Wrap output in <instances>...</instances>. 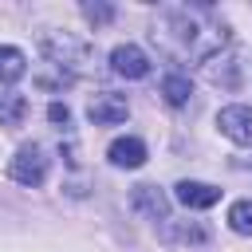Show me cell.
<instances>
[{
    "label": "cell",
    "instance_id": "cell-5",
    "mask_svg": "<svg viewBox=\"0 0 252 252\" xmlns=\"http://www.w3.org/2000/svg\"><path fill=\"white\" fill-rule=\"evenodd\" d=\"M217 126L224 138H232L236 146H252V106L236 102V106H224L217 114Z\"/></svg>",
    "mask_w": 252,
    "mask_h": 252
},
{
    "label": "cell",
    "instance_id": "cell-16",
    "mask_svg": "<svg viewBox=\"0 0 252 252\" xmlns=\"http://www.w3.org/2000/svg\"><path fill=\"white\" fill-rule=\"evenodd\" d=\"M47 118H51V122H63V126H67V122H71V110H67L63 102H51V106H47Z\"/></svg>",
    "mask_w": 252,
    "mask_h": 252
},
{
    "label": "cell",
    "instance_id": "cell-4",
    "mask_svg": "<svg viewBox=\"0 0 252 252\" xmlns=\"http://www.w3.org/2000/svg\"><path fill=\"white\" fill-rule=\"evenodd\" d=\"M126 114H130V106H126V98L114 94V91H98V94L87 102V118H91L94 126H118V122H126Z\"/></svg>",
    "mask_w": 252,
    "mask_h": 252
},
{
    "label": "cell",
    "instance_id": "cell-9",
    "mask_svg": "<svg viewBox=\"0 0 252 252\" xmlns=\"http://www.w3.org/2000/svg\"><path fill=\"white\" fill-rule=\"evenodd\" d=\"M134 209L146 213L150 220H169V201L158 185H134Z\"/></svg>",
    "mask_w": 252,
    "mask_h": 252
},
{
    "label": "cell",
    "instance_id": "cell-10",
    "mask_svg": "<svg viewBox=\"0 0 252 252\" xmlns=\"http://www.w3.org/2000/svg\"><path fill=\"white\" fill-rule=\"evenodd\" d=\"M205 79L217 83V87H236V79H240V63H236V55H232V51L213 55V59L205 63Z\"/></svg>",
    "mask_w": 252,
    "mask_h": 252
},
{
    "label": "cell",
    "instance_id": "cell-1",
    "mask_svg": "<svg viewBox=\"0 0 252 252\" xmlns=\"http://www.w3.org/2000/svg\"><path fill=\"white\" fill-rule=\"evenodd\" d=\"M150 39L173 63H209L228 47V32L209 4H165L150 24Z\"/></svg>",
    "mask_w": 252,
    "mask_h": 252
},
{
    "label": "cell",
    "instance_id": "cell-12",
    "mask_svg": "<svg viewBox=\"0 0 252 252\" xmlns=\"http://www.w3.org/2000/svg\"><path fill=\"white\" fill-rule=\"evenodd\" d=\"M28 114V98L20 91H4L0 94V126H20Z\"/></svg>",
    "mask_w": 252,
    "mask_h": 252
},
{
    "label": "cell",
    "instance_id": "cell-11",
    "mask_svg": "<svg viewBox=\"0 0 252 252\" xmlns=\"http://www.w3.org/2000/svg\"><path fill=\"white\" fill-rule=\"evenodd\" d=\"M189 94H193V83H189V75H165L161 79V98L169 102V106H185L189 102Z\"/></svg>",
    "mask_w": 252,
    "mask_h": 252
},
{
    "label": "cell",
    "instance_id": "cell-13",
    "mask_svg": "<svg viewBox=\"0 0 252 252\" xmlns=\"http://www.w3.org/2000/svg\"><path fill=\"white\" fill-rule=\"evenodd\" d=\"M24 71H28L24 51H20V47H0V83L8 87V83H16V79H24Z\"/></svg>",
    "mask_w": 252,
    "mask_h": 252
},
{
    "label": "cell",
    "instance_id": "cell-14",
    "mask_svg": "<svg viewBox=\"0 0 252 252\" xmlns=\"http://www.w3.org/2000/svg\"><path fill=\"white\" fill-rule=\"evenodd\" d=\"M228 228L240 236H252V201H232L228 209Z\"/></svg>",
    "mask_w": 252,
    "mask_h": 252
},
{
    "label": "cell",
    "instance_id": "cell-7",
    "mask_svg": "<svg viewBox=\"0 0 252 252\" xmlns=\"http://www.w3.org/2000/svg\"><path fill=\"white\" fill-rule=\"evenodd\" d=\"M173 193H177V201L185 209H213L220 201V189L217 185H205V181H177Z\"/></svg>",
    "mask_w": 252,
    "mask_h": 252
},
{
    "label": "cell",
    "instance_id": "cell-8",
    "mask_svg": "<svg viewBox=\"0 0 252 252\" xmlns=\"http://www.w3.org/2000/svg\"><path fill=\"white\" fill-rule=\"evenodd\" d=\"M106 158H110V165H118V169H138V165L146 161V142H142V138H114L110 150H106Z\"/></svg>",
    "mask_w": 252,
    "mask_h": 252
},
{
    "label": "cell",
    "instance_id": "cell-3",
    "mask_svg": "<svg viewBox=\"0 0 252 252\" xmlns=\"http://www.w3.org/2000/svg\"><path fill=\"white\" fill-rule=\"evenodd\" d=\"M8 173L20 185H32V189L43 185L47 181V158H43V150L39 146H20L16 158H12V165H8Z\"/></svg>",
    "mask_w": 252,
    "mask_h": 252
},
{
    "label": "cell",
    "instance_id": "cell-15",
    "mask_svg": "<svg viewBox=\"0 0 252 252\" xmlns=\"http://www.w3.org/2000/svg\"><path fill=\"white\" fill-rule=\"evenodd\" d=\"M83 16H87V20H94V24H106L114 12H110L106 4H83Z\"/></svg>",
    "mask_w": 252,
    "mask_h": 252
},
{
    "label": "cell",
    "instance_id": "cell-2",
    "mask_svg": "<svg viewBox=\"0 0 252 252\" xmlns=\"http://www.w3.org/2000/svg\"><path fill=\"white\" fill-rule=\"evenodd\" d=\"M43 55H47L59 71H67L71 79H79V75H87V71L94 67L91 43H83V39L71 35V32H47V35H43Z\"/></svg>",
    "mask_w": 252,
    "mask_h": 252
},
{
    "label": "cell",
    "instance_id": "cell-6",
    "mask_svg": "<svg viewBox=\"0 0 252 252\" xmlns=\"http://www.w3.org/2000/svg\"><path fill=\"white\" fill-rule=\"evenodd\" d=\"M110 71L122 75V79H146L150 75V59L138 43H118L110 51Z\"/></svg>",
    "mask_w": 252,
    "mask_h": 252
}]
</instances>
